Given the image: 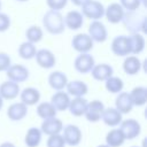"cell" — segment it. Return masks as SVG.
I'll return each instance as SVG.
<instances>
[{
  "instance_id": "1",
  "label": "cell",
  "mask_w": 147,
  "mask_h": 147,
  "mask_svg": "<svg viewBox=\"0 0 147 147\" xmlns=\"http://www.w3.org/2000/svg\"><path fill=\"white\" fill-rule=\"evenodd\" d=\"M42 25L51 34H61L65 30L63 15L57 10H47L42 16Z\"/></svg>"
},
{
  "instance_id": "2",
  "label": "cell",
  "mask_w": 147,
  "mask_h": 147,
  "mask_svg": "<svg viewBox=\"0 0 147 147\" xmlns=\"http://www.w3.org/2000/svg\"><path fill=\"white\" fill-rule=\"evenodd\" d=\"M82 15L91 21H100L105 15V6L98 0H88L82 6Z\"/></svg>"
},
{
  "instance_id": "3",
  "label": "cell",
  "mask_w": 147,
  "mask_h": 147,
  "mask_svg": "<svg viewBox=\"0 0 147 147\" xmlns=\"http://www.w3.org/2000/svg\"><path fill=\"white\" fill-rule=\"evenodd\" d=\"M61 134L64 139L65 145H69L71 147L78 146L83 139V133L79 126L75 124H67L63 125V129L61 131Z\"/></svg>"
},
{
  "instance_id": "4",
  "label": "cell",
  "mask_w": 147,
  "mask_h": 147,
  "mask_svg": "<svg viewBox=\"0 0 147 147\" xmlns=\"http://www.w3.org/2000/svg\"><path fill=\"white\" fill-rule=\"evenodd\" d=\"M118 129L122 131L125 140H133L141 133V125L134 118L122 119Z\"/></svg>"
},
{
  "instance_id": "5",
  "label": "cell",
  "mask_w": 147,
  "mask_h": 147,
  "mask_svg": "<svg viewBox=\"0 0 147 147\" xmlns=\"http://www.w3.org/2000/svg\"><path fill=\"white\" fill-rule=\"evenodd\" d=\"M94 41L87 33H77L71 39L72 48L78 53H90L93 49Z\"/></svg>"
},
{
  "instance_id": "6",
  "label": "cell",
  "mask_w": 147,
  "mask_h": 147,
  "mask_svg": "<svg viewBox=\"0 0 147 147\" xmlns=\"http://www.w3.org/2000/svg\"><path fill=\"white\" fill-rule=\"evenodd\" d=\"M95 61L94 57L90 54V53H79L75 61H74V67L75 70L82 75L85 74H90V71L92 70V68L94 67Z\"/></svg>"
},
{
  "instance_id": "7",
  "label": "cell",
  "mask_w": 147,
  "mask_h": 147,
  "mask_svg": "<svg viewBox=\"0 0 147 147\" xmlns=\"http://www.w3.org/2000/svg\"><path fill=\"white\" fill-rule=\"evenodd\" d=\"M6 76L8 80L20 84V83H24L25 80H28L30 72H29V69L22 64H11L6 70Z\"/></svg>"
},
{
  "instance_id": "8",
  "label": "cell",
  "mask_w": 147,
  "mask_h": 147,
  "mask_svg": "<svg viewBox=\"0 0 147 147\" xmlns=\"http://www.w3.org/2000/svg\"><path fill=\"white\" fill-rule=\"evenodd\" d=\"M87 34L94 42H105L108 38V31L101 21H91Z\"/></svg>"
},
{
  "instance_id": "9",
  "label": "cell",
  "mask_w": 147,
  "mask_h": 147,
  "mask_svg": "<svg viewBox=\"0 0 147 147\" xmlns=\"http://www.w3.org/2000/svg\"><path fill=\"white\" fill-rule=\"evenodd\" d=\"M125 10L118 2H111L105 7V17L110 24H118L123 21Z\"/></svg>"
},
{
  "instance_id": "10",
  "label": "cell",
  "mask_w": 147,
  "mask_h": 147,
  "mask_svg": "<svg viewBox=\"0 0 147 147\" xmlns=\"http://www.w3.org/2000/svg\"><path fill=\"white\" fill-rule=\"evenodd\" d=\"M105 105L100 100H92L87 102L86 111L84 114L85 118L91 123H96L101 119V115L105 110Z\"/></svg>"
},
{
  "instance_id": "11",
  "label": "cell",
  "mask_w": 147,
  "mask_h": 147,
  "mask_svg": "<svg viewBox=\"0 0 147 147\" xmlns=\"http://www.w3.org/2000/svg\"><path fill=\"white\" fill-rule=\"evenodd\" d=\"M33 59L36 60L37 64L42 69H52L56 64V57L54 53L47 48L38 49Z\"/></svg>"
},
{
  "instance_id": "12",
  "label": "cell",
  "mask_w": 147,
  "mask_h": 147,
  "mask_svg": "<svg viewBox=\"0 0 147 147\" xmlns=\"http://www.w3.org/2000/svg\"><path fill=\"white\" fill-rule=\"evenodd\" d=\"M111 52L116 56L125 57L130 54V45H129V37L127 36H116L110 45Z\"/></svg>"
},
{
  "instance_id": "13",
  "label": "cell",
  "mask_w": 147,
  "mask_h": 147,
  "mask_svg": "<svg viewBox=\"0 0 147 147\" xmlns=\"http://www.w3.org/2000/svg\"><path fill=\"white\" fill-rule=\"evenodd\" d=\"M62 129H63V123L56 116L52 117V118L42 119V123H41V126H40L41 133L46 134V136H52V134L61 133Z\"/></svg>"
},
{
  "instance_id": "14",
  "label": "cell",
  "mask_w": 147,
  "mask_h": 147,
  "mask_svg": "<svg viewBox=\"0 0 147 147\" xmlns=\"http://www.w3.org/2000/svg\"><path fill=\"white\" fill-rule=\"evenodd\" d=\"M20 84L11 80H6L0 84V96L3 100H14L20 95Z\"/></svg>"
},
{
  "instance_id": "15",
  "label": "cell",
  "mask_w": 147,
  "mask_h": 147,
  "mask_svg": "<svg viewBox=\"0 0 147 147\" xmlns=\"http://www.w3.org/2000/svg\"><path fill=\"white\" fill-rule=\"evenodd\" d=\"M90 74L93 79L98 82H105L106 79H108L110 76L114 75V69L108 63H99V64H94Z\"/></svg>"
},
{
  "instance_id": "16",
  "label": "cell",
  "mask_w": 147,
  "mask_h": 147,
  "mask_svg": "<svg viewBox=\"0 0 147 147\" xmlns=\"http://www.w3.org/2000/svg\"><path fill=\"white\" fill-rule=\"evenodd\" d=\"M70 100H71L70 95L64 90H62V91H55L49 102L53 105L56 111H64V110H68Z\"/></svg>"
},
{
  "instance_id": "17",
  "label": "cell",
  "mask_w": 147,
  "mask_h": 147,
  "mask_svg": "<svg viewBox=\"0 0 147 147\" xmlns=\"http://www.w3.org/2000/svg\"><path fill=\"white\" fill-rule=\"evenodd\" d=\"M101 119L107 126L115 127L121 124V122L123 119V115L115 107H109V108H105V110L101 115Z\"/></svg>"
},
{
  "instance_id": "18",
  "label": "cell",
  "mask_w": 147,
  "mask_h": 147,
  "mask_svg": "<svg viewBox=\"0 0 147 147\" xmlns=\"http://www.w3.org/2000/svg\"><path fill=\"white\" fill-rule=\"evenodd\" d=\"M133 103H132V100L130 98V94L129 92H119L117 93V96L115 99V108L122 114H129L132 111L133 109Z\"/></svg>"
},
{
  "instance_id": "19",
  "label": "cell",
  "mask_w": 147,
  "mask_h": 147,
  "mask_svg": "<svg viewBox=\"0 0 147 147\" xmlns=\"http://www.w3.org/2000/svg\"><path fill=\"white\" fill-rule=\"evenodd\" d=\"M18 96L21 99V102L24 103L25 106H28V107L29 106H34L40 100V92L36 87L29 86V87H25L24 90H22L20 92Z\"/></svg>"
},
{
  "instance_id": "20",
  "label": "cell",
  "mask_w": 147,
  "mask_h": 147,
  "mask_svg": "<svg viewBox=\"0 0 147 147\" xmlns=\"http://www.w3.org/2000/svg\"><path fill=\"white\" fill-rule=\"evenodd\" d=\"M26 115H28V106H25L21 101L11 103L7 109V117L13 122L22 121L23 118H25Z\"/></svg>"
},
{
  "instance_id": "21",
  "label": "cell",
  "mask_w": 147,
  "mask_h": 147,
  "mask_svg": "<svg viewBox=\"0 0 147 147\" xmlns=\"http://www.w3.org/2000/svg\"><path fill=\"white\" fill-rule=\"evenodd\" d=\"M64 18V25L65 28L70 30H78L83 26L84 24V16L79 10H70L63 16Z\"/></svg>"
},
{
  "instance_id": "22",
  "label": "cell",
  "mask_w": 147,
  "mask_h": 147,
  "mask_svg": "<svg viewBox=\"0 0 147 147\" xmlns=\"http://www.w3.org/2000/svg\"><path fill=\"white\" fill-rule=\"evenodd\" d=\"M142 62L137 55H127L123 61V71L126 75L134 76L141 71Z\"/></svg>"
},
{
  "instance_id": "23",
  "label": "cell",
  "mask_w": 147,
  "mask_h": 147,
  "mask_svg": "<svg viewBox=\"0 0 147 147\" xmlns=\"http://www.w3.org/2000/svg\"><path fill=\"white\" fill-rule=\"evenodd\" d=\"M129 37V45H130V54L131 55H139L144 52L146 46V39L142 33H131Z\"/></svg>"
},
{
  "instance_id": "24",
  "label": "cell",
  "mask_w": 147,
  "mask_h": 147,
  "mask_svg": "<svg viewBox=\"0 0 147 147\" xmlns=\"http://www.w3.org/2000/svg\"><path fill=\"white\" fill-rule=\"evenodd\" d=\"M48 85L51 86V88H53L54 91H62L65 88L68 80V77L64 72L62 71H53L49 74L48 78H47Z\"/></svg>"
},
{
  "instance_id": "25",
  "label": "cell",
  "mask_w": 147,
  "mask_h": 147,
  "mask_svg": "<svg viewBox=\"0 0 147 147\" xmlns=\"http://www.w3.org/2000/svg\"><path fill=\"white\" fill-rule=\"evenodd\" d=\"M65 92L70 96H74V98L84 96L88 92V86L83 80H71V82H68L67 83Z\"/></svg>"
},
{
  "instance_id": "26",
  "label": "cell",
  "mask_w": 147,
  "mask_h": 147,
  "mask_svg": "<svg viewBox=\"0 0 147 147\" xmlns=\"http://www.w3.org/2000/svg\"><path fill=\"white\" fill-rule=\"evenodd\" d=\"M87 100L84 96H78V98H74L70 100L68 110L70 111V114L75 117H80L84 116L85 111H86V107H87Z\"/></svg>"
},
{
  "instance_id": "27",
  "label": "cell",
  "mask_w": 147,
  "mask_h": 147,
  "mask_svg": "<svg viewBox=\"0 0 147 147\" xmlns=\"http://www.w3.org/2000/svg\"><path fill=\"white\" fill-rule=\"evenodd\" d=\"M134 107H142L147 102V88L145 86H136L129 92Z\"/></svg>"
},
{
  "instance_id": "28",
  "label": "cell",
  "mask_w": 147,
  "mask_h": 147,
  "mask_svg": "<svg viewBox=\"0 0 147 147\" xmlns=\"http://www.w3.org/2000/svg\"><path fill=\"white\" fill-rule=\"evenodd\" d=\"M42 133L39 127L32 126L28 129L25 136H24V142L26 147H38L41 142Z\"/></svg>"
},
{
  "instance_id": "29",
  "label": "cell",
  "mask_w": 147,
  "mask_h": 147,
  "mask_svg": "<svg viewBox=\"0 0 147 147\" xmlns=\"http://www.w3.org/2000/svg\"><path fill=\"white\" fill-rule=\"evenodd\" d=\"M125 141V138L119 129H113L106 134V145L109 147H121Z\"/></svg>"
},
{
  "instance_id": "30",
  "label": "cell",
  "mask_w": 147,
  "mask_h": 147,
  "mask_svg": "<svg viewBox=\"0 0 147 147\" xmlns=\"http://www.w3.org/2000/svg\"><path fill=\"white\" fill-rule=\"evenodd\" d=\"M37 115L41 118V119H47V118H52L55 117L57 111L55 110V108L53 107V105L51 102L44 101L37 105V109H36Z\"/></svg>"
},
{
  "instance_id": "31",
  "label": "cell",
  "mask_w": 147,
  "mask_h": 147,
  "mask_svg": "<svg viewBox=\"0 0 147 147\" xmlns=\"http://www.w3.org/2000/svg\"><path fill=\"white\" fill-rule=\"evenodd\" d=\"M105 87L106 90L109 92V93H113V94H117L119 92L123 91L124 88V83L123 80L117 77V76H110L108 79L105 80Z\"/></svg>"
},
{
  "instance_id": "32",
  "label": "cell",
  "mask_w": 147,
  "mask_h": 147,
  "mask_svg": "<svg viewBox=\"0 0 147 147\" xmlns=\"http://www.w3.org/2000/svg\"><path fill=\"white\" fill-rule=\"evenodd\" d=\"M18 55L24 59V60H31L34 57L36 52H37V47L34 44L30 42V41H24L18 46Z\"/></svg>"
},
{
  "instance_id": "33",
  "label": "cell",
  "mask_w": 147,
  "mask_h": 147,
  "mask_svg": "<svg viewBox=\"0 0 147 147\" xmlns=\"http://www.w3.org/2000/svg\"><path fill=\"white\" fill-rule=\"evenodd\" d=\"M25 37H26V41H30L32 44H37L39 42L42 37H44V31L40 26L38 25H31L26 29L25 31Z\"/></svg>"
},
{
  "instance_id": "34",
  "label": "cell",
  "mask_w": 147,
  "mask_h": 147,
  "mask_svg": "<svg viewBox=\"0 0 147 147\" xmlns=\"http://www.w3.org/2000/svg\"><path fill=\"white\" fill-rule=\"evenodd\" d=\"M118 3L126 11H136L141 7L142 0H119Z\"/></svg>"
},
{
  "instance_id": "35",
  "label": "cell",
  "mask_w": 147,
  "mask_h": 147,
  "mask_svg": "<svg viewBox=\"0 0 147 147\" xmlns=\"http://www.w3.org/2000/svg\"><path fill=\"white\" fill-rule=\"evenodd\" d=\"M46 146L47 147H64L65 142H64V139H63L62 134L57 133V134L48 136V139L46 141Z\"/></svg>"
},
{
  "instance_id": "36",
  "label": "cell",
  "mask_w": 147,
  "mask_h": 147,
  "mask_svg": "<svg viewBox=\"0 0 147 147\" xmlns=\"http://www.w3.org/2000/svg\"><path fill=\"white\" fill-rule=\"evenodd\" d=\"M68 3V0H46V5L52 10L61 11Z\"/></svg>"
},
{
  "instance_id": "37",
  "label": "cell",
  "mask_w": 147,
  "mask_h": 147,
  "mask_svg": "<svg viewBox=\"0 0 147 147\" xmlns=\"http://www.w3.org/2000/svg\"><path fill=\"white\" fill-rule=\"evenodd\" d=\"M11 65V59L10 56L5 53V52H0V72L5 71Z\"/></svg>"
},
{
  "instance_id": "38",
  "label": "cell",
  "mask_w": 147,
  "mask_h": 147,
  "mask_svg": "<svg viewBox=\"0 0 147 147\" xmlns=\"http://www.w3.org/2000/svg\"><path fill=\"white\" fill-rule=\"evenodd\" d=\"M10 24H11L10 17L7 14L0 11V32H6L10 28Z\"/></svg>"
},
{
  "instance_id": "39",
  "label": "cell",
  "mask_w": 147,
  "mask_h": 147,
  "mask_svg": "<svg viewBox=\"0 0 147 147\" xmlns=\"http://www.w3.org/2000/svg\"><path fill=\"white\" fill-rule=\"evenodd\" d=\"M75 6H78V7H82L85 2H87L88 0H70Z\"/></svg>"
},
{
  "instance_id": "40",
  "label": "cell",
  "mask_w": 147,
  "mask_h": 147,
  "mask_svg": "<svg viewBox=\"0 0 147 147\" xmlns=\"http://www.w3.org/2000/svg\"><path fill=\"white\" fill-rule=\"evenodd\" d=\"M0 147H16V146L10 141H5V142L0 144Z\"/></svg>"
},
{
  "instance_id": "41",
  "label": "cell",
  "mask_w": 147,
  "mask_h": 147,
  "mask_svg": "<svg viewBox=\"0 0 147 147\" xmlns=\"http://www.w3.org/2000/svg\"><path fill=\"white\" fill-rule=\"evenodd\" d=\"M2 107H3V99L0 96V110L2 109Z\"/></svg>"
},
{
  "instance_id": "42",
  "label": "cell",
  "mask_w": 147,
  "mask_h": 147,
  "mask_svg": "<svg viewBox=\"0 0 147 147\" xmlns=\"http://www.w3.org/2000/svg\"><path fill=\"white\" fill-rule=\"evenodd\" d=\"M96 147H109L108 145H106V144H101V145H98Z\"/></svg>"
},
{
  "instance_id": "43",
  "label": "cell",
  "mask_w": 147,
  "mask_h": 147,
  "mask_svg": "<svg viewBox=\"0 0 147 147\" xmlns=\"http://www.w3.org/2000/svg\"><path fill=\"white\" fill-rule=\"evenodd\" d=\"M16 1H20V2H25V1H28V0H16Z\"/></svg>"
},
{
  "instance_id": "44",
  "label": "cell",
  "mask_w": 147,
  "mask_h": 147,
  "mask_svg": "<svg viewBox=\"0 0 147 147\" xmlns=\"http://www.w3.org/2000/svg\"><path fill=\"white\" fill-rule=\"evenodd\" d=\"M1 6H2V5H1V1H0V9H1Z\"/></svg>"
},
{
  "instance_id": "45",
  "label": "cell",
  "mask_w": 147,
  "mask_h": 147,
  "mask_svg": "<svg viewBox=\"0 0 147 147\" xmlns=\"http://www.w3.org/2000/svg\"><path fill=\"white\" fill-rule=\"evenodd\" d=\"M131 147H139V146H131Z\"/></svg>"
}]
</instances>
